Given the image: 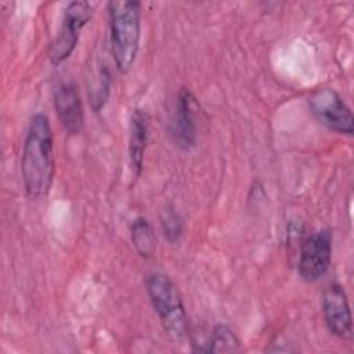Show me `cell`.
Wrapping results in <instances>:
<instances>
[{"mask_svg":"<svg viewBox=\"0 0 354 354\" xmlns=\"http://www.w3.org/2000/svg\"><path fill=\"white\" fill-rule=\"evenodd\" d=\"M130 238H131L133 246L136 248L137 253L141 257L149 259L155 254L156 236L147 218L144 217L134 218L130 228Z\"/></svg>","mask_w":354,"mask_h":354,"instance_id":"8fae6325","label":"cell"},{"mask_svg":"<svg viewBox=\"0 0 354 354\" xmlns=\"http://www.w3.org/2000/svg\"><path fill=\"white\" fill-rule=\"evenodd\" d=\"M239 348V339L227 325H216L210 333L207 343L199 346L195 351L202 353H225L236 351Z\"/></svg>","mask_w":354,"mask_h":354,"instance_id":"7c38bea8","label":"cell"},{"mask_svg":"<svg viewBox=\"0 0 354 354\" xmlns=\"http://www.w3.org/2000/svg\"><path fill=\"white\" fill-rule=\"evenodd\" d=\"M145 289L163 330L174 342H183L188 332L183 299L174 282L162 272L145 277Z\"/></svg>","mask_w":354,"mask_h":354,"instance_id":"3957f363","label":"cell"},{"mask_svg":"<svg viewBox=\"0 0 354 354\" xmlns=\"http://www.w3.org/2000/svg\"><path fill=\"white\" fill-rule=\"evenodd\" d=\"M111 88V73L108 68L104 65L97 71V77L94 79L91 88L88 91L91 108L98 112L106 104Z\"/></svg>","mask_w":354,"mask_h":354,"instance_id":"4fadbf2b","label":"cell"},{"mask_svg":"<svg viewBox=\"0 0 354 354\" xmlns=\"http://www.w3.org/2000/svg\"><path fill=\"white\" fill-rule=\"evenodd\" d=\"M332 232L318 230L310 234L300 246L297 272L306 282H315L322 278L330 264Z\"/></svg>","mask_w":354,"mask_h":354,"instance_id":"8992f818","label":"cell"},{"mask_svg":"<svg viewBox=\"0 0 354 354\" xmlns=\"http://www.w3.org/2000/svg\"><path fill=\"white\" fill-rule=\"evenodd\" d=\"M54 106L58 119L69 134L80 133L84 122L83 104L77 86L72 82L61 83L54 91Z\"/></svg>","mask_w":354,"mask_h":354,"instance_id":"9c48e42d","label":"cell"},{"mask_svg":"<svg viewBox=\"0 0 354 354\" xmlns=\"http://www.w3.org/2000/svg\"><path fill=\"white\" fill-rule=\"evenodd\" d=\"M308 105L314 118L326 129L351 136L354 131L353 112L337 91L322 87L311 93Z\"/></svg>","mask_w":354,"mask_h":354,"instance_id":"5b68a950","label":"cell"},{"mask_svg":"<svg viewBox=\"0 0 354 354\" xmlns=\"http://www.w3.org/2000/svg\"><path fill=\"white\" fill-rule=\"evenodd\" d=\"M54 137L50 119L36 113L24 141L21 173L29 198L39 199L48 194L54 178Z\"/></svg>","mask_w":354,"mask_h":354,"instance_id":"6da1fadb","label":"cell"},{"mask_svg":"<svg viewBox=\"0 0 354 354\" xmlns=\"http://www.w3.org/2000/svg\"><path fill=\"white\" fill-rule=\"evenodd\" d=\"M196 109L198 101L192 91L181 87L170 119V134L174 144L185 151L191 149L196 142Z\"/></svg>","mask_w":354,"mask_h":354,"instance_id":"52a82bcc","label":"cell"},{"mask_svg":"<svg viewBox=\"0 0 354 354\" xmlns=\"http://www.w3.org/2000/svg\"><path fill=\"white\" fill-rule=\"evenodd\" d=\"M147 142H148V115L142 109L137 108L131 113L130 134H129V158H130L131 169L137 177L142 171Z\"/></svg>","mask_w":354,"mask_h":354,"instance_id":"30bf717a","label":"cell"},{"mask_svg":"<svg viewBox=\"0 0 354 354\" xmlns=\"http://www.w3.org/2000/svg\"><path fill=\"white\" fill-rule=\"evenodd\" d=\"M93 17V7L88 1H71L65 11L61 28L48 47V58L53 65L64 62L76 48L82 29Z\"/></svg>","mask_w":354,"mask_h":354,"instance_id":"277c9868","label":"cell"},{"mask_svg":"<svg viewBox=\"0 0 354 354\" xmlns=\"http://www.w3.org/2000/svg\"><path fill=\"white\" fill-rule=\"evenodd\" d=\"M160 224L165 236L169 239V242L174 243L178 241L183 232V221L178 213L174 212V209H165L160 216Z\"/></svg>","mask_w":354,"mask_h":354,"instance_id":"5bb4252c","label":"cell"},{"mask_svg":"<svg viewBox=\"0 0 354 354\" xmlns=\"http://www.w3.org/2000/svg\"><path fill=\"white\" fill-rule=\"evenodd\" d=\"M322 313L325 324L332 335L347 340L353 335V318L347 295L342 285L330 283L322 296Z\"/></svg>","mask_w":354,"mask_h":354,"instance_id":"ba28073f","label":"cell"},{"mask_svg":"<svg viewBox=\"0 0 354 354\" xmlns=\"http://www.w3.org/2000/svg\"><path fill=\"white\" fill-rule=\"evenodd\" d=\"M111 47L115 65L126 73L133 66L141 39V4L136 0H112L108 3Z\"/></svg>","mask_w":354,"mask_h":354,"instance_id":"7a4b0ae2","label":"cell"}]
</instances>
